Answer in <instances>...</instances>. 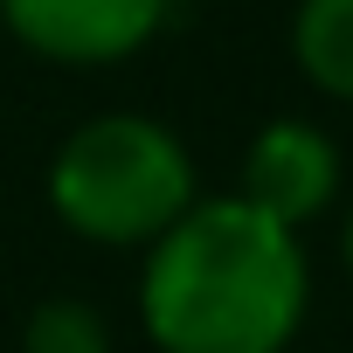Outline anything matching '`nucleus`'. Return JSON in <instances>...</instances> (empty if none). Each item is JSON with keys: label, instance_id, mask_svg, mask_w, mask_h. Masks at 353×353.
Listing matches in <instances>:
<instances>
[{"label": "nucleus", "instance_id": "1", "mask_svg": "<svg viewBox=\"0 0 353 353\" xmlns=\"http://www.w3.org/2000/svg\"><path fill=\"white\" fill-rule=\"evenodd\" d=\"M312 305V263L298 229L270 222L243 194L194 201L152 250L139 312L159 353H284Z\"/></svg>", "mask_w": 353, "mask_h": 353}, {"label": "nucleus", "instance_id": "2", "mask_svg": "<svg viewBox=\"0 0 353 353\" xmlns=\"http://www.w3.org/2000/svg\"><path fill=\"white\" fill-rule=\"evenodd\" d=\"M194 201L201 194H194L188 145L145 111L83 118L49 159L56 222L104 250H152Z\"/></svg>", "mask_w": 353, "mask_h": 353}, {"label": "nucleus", "instance_id": "3", "mask_svg": "<svg viewBox=\"0 0 353 353\" xmlns=\"http://www.w3.org/2000/svg\"><path fill=\"white\" fill-rule=\"evenodd\" d=\"M173 14V0H0L8 35L49 63H125Z\"/></svg>", "mask_w": 353, "mask_h": 353}, {"label": "nucleus", "instance_id": "4", "mask_svg": "<svg viewBox=\"0 0 353 353\" xmlns=\"http://www.w3.org/2000/svg\"><path fill=\"white\" fill-rule=\"evenodd\" d=\"M250 208H263L270 222L284 229H305L312 215L332 208L339 194V145L312 125V118H277L250 139L243 152V188H236Z\"/></svg>", "mask_w": 353, "mask_h": 353}, {"label": "nucleus", "instance_id": "5", "mask_svg": "<svg viewBox=\"0 0 353 353\" xmlns=\"http://www.w3.org/2000/svg\"><path fill=\"white\" fill-rule=\"evenodd\" d=\"M291 56L325 97L353 104V0H298Z\"/></svg>", "mask_w": 353, "mask_h": 353}, {"label": "nucleus", "instance_id": "6", "mask_svg": "<svg viewBox=\"0 0 353 353\" xmlns=\"http://www.w3.org/2000/svg\"><path fill=\"white\" fill-rule=\"evenodd\" d=\"M21 346H28V353H111V332H104V319H97L90 305L56 298V305H42V312L28 319Z\"/></svg>", "mask_w": 353, "mask_h": 353}, {"label": "nucleus", "instance_id": "7", "mask_svg": "<svg viewBox=\"0 0 353 353\" xmlns=\"http://www.w3.org/2000/svg\"><path fill=\"white\" fill-rule=\"evenodd\" d=\"M339 256H346V270H353V215H346V236H339Z\"/></svg>", "mask_w": 353, "mask_h": 353}]
</instances>
